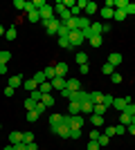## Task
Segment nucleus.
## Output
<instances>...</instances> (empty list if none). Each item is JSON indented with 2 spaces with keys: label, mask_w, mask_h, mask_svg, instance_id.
Returning a JSON list of instances; mask_svg holds the SVG:
<instances>
[{
  "label": "nucleus",
  "mask_w": 135,
  "mask_h": 150,
  "mask_svg": "<svg viewBox=\"0 0 135 150\" xmlns=\"http://www.w3.org/2000/svg\"><path fill=\"white\" fill-rule=\"evenodd\" d=\"M68 38H70V45H72V47H79L81 43H86V40H84V34H81V29L70 31V34H68Z\"/></svg>",
  "instance_id": "f257e3e1"
},
{
  "label": "nucleus",
  "mask_w": 135,
  "mask_h": 150,
  "mask_svg": "<svg viewBox=\"0 0 135 150\" xmlns=\"http://www.w3.org/2000/svg\"><path fill=\"white\" fill-rule=\"evenodd\" d=\"M43 25H45V29H47V34L54 36V34L59 31V27H61V20H59V18H52V20H45Z\"/></svg>",
  "instance_id": "f03ea898"
},
{
  "label": "nucleus",
  "mask_w": 135,
  "mask_h": 150,
  "mask_svg": "<svg viewBox=\"0 0 135 150\" xmlns=\"http://www.w3.org/2000/svg\"><path fill=\"white\" fill-rule=\"evenodd\" d=\"M84 128V117L81 114H70V130H81Z\"/></svg>",
  "instance_id": "7ed1b4c3"
},
{
  "label": "nucleus",
  "mask_w": 135,
  "mask_h": 150,
  "mask_svg": "<svg viewBox=\"0 0 135 150\" xmlns=\"http://www.w3.org/2000/svg\"><path fill=\"white\" fill-rule=\"evenodd\" d=\"M41 23H45V20H52L54 18V7H50V5H45L43 9H41Z\"/></svg>",
  "instance_id": "20e7f679"
},
{
  "label": "nucleus",
  "mask_w": 135,
  "mask_h": 150,
  "mask_svg": "<svg viewBox=\"0 0 135 150\" xmlns=\"http://www.w3.org/2000/svg\"><path fill=\"white\" fill-rule=\"evenodd\" d=\"M65 88H68V79H61V76L52 79V90H59V92H63Z\"/></svg>",
  "instance_id": "39448f33"
},
{
  "label": "nucleus",
  "mask_w": 135,
  "mask_h": 150,
  "mask_svg": "<svg viewBox=\"0 0 135 150\" xmlns=\"http://www.w3.org/2000/svg\"><path fill=\"white\" fill-rule=\"evenodd\" d=\"M50 130H52V132H56L59 137H63V139L70 137V128H68V125H61V123H59V125H54V128H50Z\"/></svg>",
  "instance_id": "423d86ee"
},
{
  "label": "nucleus",
  "mask_w": 135,
  "mask_h": 150,
  "mask_svg": "<svg viewBox=\"0 0 135 150\" xmlns=\"http://www.w3.org/2000/svg\"><path fill=\"white\" fill-rule=\"evenodd\" d=\"M23 81H25V76L23 74H16V76H9V88H20V85H23Z\"/></svg>",
  "instance_id": "0eeeda50"
},
{
  "label": "nucleus",
  "mask_w": 135,
  "mask_h": 150,
  "mask_svg": "<svg viewBox=\"0 0 135 150\" xmlns=\"http://www.w3.org/2000/svg\"><path fill=\"white\" fill-rule=\"evenodd\" d=\"M108 63L113 65V67H119V65H122V54H119V52H113V54L108 56Z\"/></svg>",
  "instance_id": "6e6552de"
},
{
  "label": "nucleus",
  "mask_w": 135,
  "mask_h": 150,
  "mask_svg": "<svg viewBox=\"0 0 135 150\" xmlns=\"http://www.w3.org/2000/svg\"><path fill=\"white\" fill-rule=\"evenodd\" d=\"M129 105V101H126V96H115V101H113V108H117L119 112H122L124 108Z\"/></svg>",
  "instance_id": "1a4fd4ad"
},
{
  "label": "nucleus",
  "mask_w": 135,
  "mask_h": 150,
  "mask_svg": "<svg viewBox=\"0 0 135 150\" xmlns=\"http://www.w3.org/2000/svg\"><path fill=\"white\" fill-rule=\"evenodd\" d=\"M23 88H25L27 92H34V90H39V83L34 81V79H25V81H23Z\"/></svg>",
  "instance_id": "9d476101"
},
{
  "label": "nucleus",
  "mask_w": 135,
  "mask_h": 150,
  "mask_svg": "<svg viewBox=\"0 0 135 150\" xmlns=\"http://www.w3.org/2000/svg\"><path fill=\"white\" fill-rule=\"evenodd\" d=\"M95 112V103L92 101H84L81 103V114H92Z\"/></svg>",
  "instance_id": "9b49d317"
},
{
  "label": "nucleus",
  "mask_w": 135,
  "mask_h": 150,
  "mask_svg": "<svg viewBox=\"0 0 135 150\" xmlns=\"http://www.w3.org/2000/svg\"><path fill=\"white\" fill-rule=\"evenodd\" d=\"M54 69H56V76H61V79H65V76H68V65H65V63H56V65H54Z\"/></svg>",
  "instance_id": "f8f14e48"
},
{
  "label": "nucleus",
  "mask_w": 135,
  "mask_h": 150,
  "mask_svg": "<svg viewBox=\"0 0 135 150\" xmlns=\"http://www.w3.org/2000/svg\"><path fill=\"white\" fill-rule=\"evenodd\" d=\"M84 11H86V16H92V13L99 11V7H97V2H90V0H88V2H86V9H84Z\"/></svg>",
  "instance_id": "ddd939ff"
},
{
  "label": "nucleus",
  "mask_w": 135,
  "mask_h": 150,
  "mask_svg": "<svg viewBox=\"0 0 135 150\" xmlns=\"http://www.w3.org/2000/svg\"><path fill=\"white\" fill-rule=\"evenodd\" d=\"M68 90H70V92L81 90V81H79V79H68Z\"/></svg>",
  "instance_id": "4468645a"
},
{
  "label": "nucleus",
  "mask_w": 135,
  "mask_h": 150,
  "mask_svg": "<svg viewBox=\"0 0 135 150\" xmlns=\"http://www.w3.org/2000/svg\"><path fill=\"white\" fill-rule=\"evenodd\" d=\"M11 61V52L9 50H0V65H7Z\"/></svg>",
  "instance_id": "2eb2a0df"
},
{
  "label": "nucleus",
  "mask_w": 135,
  "mask_h": 150,
  "mask_svg": "<svg viewBox=\"0 0 135 150\" xmlns=\"http://www.w3.org/2000/svg\"><path fill=\"white\" fill-rule=\"evenodd\" d=\"M99 13H101V18L104 20H108L115 16V9H110V7H104V9H99Z\"/></svg>",
  "instance_id": "dca6fc26"
},
{
  "label": "nucleus",
  "mask_w": 135,
  "mask_h": 150,
  "mask_svg": "<svg viewBox=\"0 0 135 150\" xmlns=\"http://www.w3.org/2000/svg\"><path fill=\"white\" fill-rule=\"evenodd\" d=\"M90 31H92V36H101V34H104L101 23H90Z\"/></svg>",
  "instance_id": "f3484780"
},
{
  "label": "nucleus",
  "mask_w": 135,
  "mask_h": 150,
  "mask_svg": "<svg viewBox=\"0 0 135 150\" xmlns=\"http://www.w3.org/2000/svg\"><path fill=\"white\" fill-rule=\"evenodd\" d=\"M43 74H45V79H47V81H50V79H56V69H54V65L45 67V69H43Z\"/></svg>",
  "instance_id": "a211bd4d"
},
{
  "label": "nucleus",
  "mask_w": 135,
  "mask_h": 150,
  "mask_svg": "<svg viewBox=\"0 0 135 150\" xmlns=\"http://www.w3.org/2000/svg\"><path fill=\"white\" fill-rule=\"evenodd\" d=\"M101 74H106V76H113V74H115V67H113L110 63H104V65H101Z\"/></svg>",
  "instance_id": "6ab92c4d"
},
{
  "label": "nucleus",
  "mask_w": 135,
  "mask_h": 150,
  "mask_svg": "<svg viewBox=\"0 0 135 150\" xmlns=\"http://www.w3.org/2000/svg\"><path fill=\"white\" fill-rule=\"evenodd\" d=\"M41 103H43L47 110H50L52 105H54V96H50V94H43V99H41Z\"/></svg>",
  "instance_id": "aec40b11"
},
{
  "label": "nucleus",
  "mask_w": 135,
  "mask_h": 150,
  "mask_svg": "<svg viewBox=\"0 0 135 150\" xmlns=\"http://www.w3.org/2000/svg\"><path fill=\"white\" fill-rule=\"evenodd\" d=\"M9 141H11V146L20 144V141H23V132H11V134H9Z\"/></svg>",
  "instance_id": "412c9836"
},
{
  "label": "nucleus",
  "mask_w": 135,
  "mask_h": 150,
  "mask_svg": "<svg viewBox=\"0 0 135 150\" xmlns=\"http://www.w3.org/2000/svg\"><path fill=\"white\" fill-rule=\"evenodd\" d=\"M39 90H41V94H50V92H52V81L41 83V85H39Z\"/></svg>",
  "instance_id": "4be33fe9"
},
{
  "label": "nucleus",
  "mask_w": 135,
  "mask_h": 150,
  "mask_svg": "<svg viewBox=\"0 0 135 150\" xmlns=\"http://www.w3.org/2000/svg\"><path fill=\"white\" fill-rule=\"evenodd\" d=\"M27 18H29V23H41V13L39 11H27Z\"/></svg>",
  "instance_id": "5701e85b"
},
{
  "label": "nucleus",
  "mask_w": 135,
  "mask_h": 150,
  "mask_svg": "<svg viewBox=\"0 0 135 150\" xmlns=\"http://www.w3.org/2000/svg\"><path fill=\"white\" fill-rule=\"evenodd\" d=\"M90 123L95 125V128H99V125H104V117H99V114H92V117H90Z\"/></svg>",
  "instance_id": "b1692460"
},
{
  "label": "nucleus",
  "mask_w": 135,
  "mask_h": 150,
  "mask_svg": "<svg viewBox=\"0 0 135 150\" xmlns=\"http://www.w3.org/2000/svg\"><path fill=\"white\" fill-rule=\"evenodd\" d=\"M61 117H63V114H50V128H54V125L61 123Z\"/></svg>",
  "instance_id": "393cba45"
},
{
  "label": "nucleus",
  "mask_w": 135,
  "mask_h": 150,
  "mask_svg": "<svg viewBox=\"0 0 135 150\" xmlns=\"http://www.w3.org/2000/svg\"><path fill=\"white\" fill-rule=\"evenodd\" d=\"M70 114H81V103L70 101Z\"/></svg>",
  "instance_id": "a878e982"
},
{
  "label": "nucleus",
  "mask_w": 135,
  "mask_h": 150,
  "mask_svg": "<svg viewBox=\"0 0 135 150\" xmlns=\"http://www.w3.org/2000/svg\"><path fill=\"white\" fill-rule=\"evenodd\" d=\"M14 7H16L18 11H27V2L25 0H14Z\"/></svg>",
  "instance_id": "bb28decb"
},
{
  "label": "nucleus",
  "mask_w": 135,
  "mask_h": 150,
  "mask_svg": "<svg viewBox=\"0 0 135 150\" xmlns=\"http://www.w3.org/2000/svg\"><path fill=\"white\" fill-rule=\"evenodd\" d=\"M59 45L63 47V50H72V45H70V38L63 36V38H59Z\"/></svg>",
  "instance_id": "cd10ccee"
},
{
  "label": "nucleus",
  "mask_w": 135,
  "mask_h": 150,
  "mask_svg": "<svg viewBox=\"0 0 135 150\" xmlns=\"http://www.w3.org/2000/svg\"><path fill=\"white\" fill-rule=\"evenodd\" d=\"M113 101H115V96H113V94H104V101H101V103H104L106 108H113Z\"/></svg>",
  "instance_id": "c85d7f7f"
},
{
  "label": "nucleus",
  "mask_w": 135,
  "mask_h": 150,
  "mask_svg": "<svg viewBox=\"0 0 135 150\" xmlns=\"http://www.w3.org/2000/svg\"><path fill=\"white\" fill-rule=\"evenodd\" d=\"M110 141V137H106V134H99V139H97V144H99V148H106Z\"/></svg>",
  "instance_id": "c756f323"
},
{
  "label": "nucleus",
  "mask_w": 135,
  "mask_h": 150,
  "mask_svg": "<svg viewBox=\"0 0 135 150\" xmlns=\"http://www.w3.org/2000/svg\"><path fill=\"white\" fill-rule=\"evenodd\" d=\"M74 61H77L79 65H86V63H88V56H86L84 52H77V58H74Z\"/></svg>",
  "instance_id": "7c9ffc66"
},
{
  "label": "nucleus",
  "mask_w": 135,
  "mask_h": 150,
  "mask_svg": "<svg viewBox=\"0 0 135 150\" xmlns=\"http://www.w3.org/2000/svg\"><path fill=\"white\" fill-rule=\"evenodd\" d=\"M106 110H108V108L104 105V103H95V112H92V114H99V117H101Z\"/></svg>",
  "instance_id": "2f4dec72"
},
{
  "label": "nucleus",
  "mask_w": 135,
  "mask_h": 150,
  "mask_svg": "<svg viewBox=\"0 0 135 150\" xmlns=\"http://www.w3.org/2000/svg\"><path fill=\"white\" fill-rule=\"evenodd\" d=\"M119 123H122V125H129V123H131V114L119 112Z\"/></svg>",
  "instance_id": "473e14b6"
},
{
  "label": "nucleus",
  "mask_w": 135,
  "mask_h": 150,
  "mask_svg": "<svg viewBox=\"0 0 135 150\" xmlns=\"http://www.w3.org/2000/svg\"><path fill=\"white\" fill-rule=\"evenodd\" d=\"M68 34H70V29H68V27L61 23V27H59V31H56V36H59V38H63V36H68Z\"/></svg>",
  "instance_id": "72a5a7b5"
},
{
  "label": "nucleus",
  "mask_w": 135,
  "mask_h": 150,
  "mask_svg": "<svg viewBox=\"0 0 135 150\" xmlns=\"http://www.w3.org/2000/svg\"><path fill=\"white\" fill-rule=\"evenodd\" d=\"M92 47H101V36H90V40H88Z\"/></svg>",
  "instance_id": "f704fd0d"
},
{
  "label": "nucleus",
  "mask_w": 135,
  "mask_h": 150,
  "mask_svg": "<svg viewBox=\"0 0 135 150\" xmlns=\"http://www.w3.org/2000/svg\"><path fill=\"white\" fill-rule=\"evenodd\" d=\"M5 38H7V40H16V29H14V27H9V29L5 31Z\"/></svg>",
  "instance_id": "c9c22d12"
},
{
  "label": "nucleus",
  "mask_w": 135,
  "mask_h": 150,
  "mask_svg": "<svg viewBox=\"0 0 135 150\" xmlns=\"http://www.w3.org/2000/svg\"><path fill=\"white\" fill-rule=\"evenodd\" d=\"M29 99H34L36 103H39V101L43 99V94H41V90H34V92H29Z\"/></svg>",
  "instance_id": "e433bc0d"
},
{
  "label": "nucleus",
  "mask_w": 135,
  "mask_h": 150,
  "mask_svg": "<svg viewBox=\"0 0 135 150\" xmlns=\"http://www.w3.org/2000/svg\"><path fill=\"white\" fill-rule=\"evenodd\" d=\"M113 18H115V20H119V23H122V20L126 18V11H122V9H115V16H113Z\"/></svg>",
  "instance_id": "4c0bfd02"
},
{
  "label": "nucleus",
  "mask_w": 135,
  "mask_h": 150,
  "mask_svg": "<svg viewBox=\"0 0 135 150\" xmlns=\"http://www.w3.org/2000/svg\"><path fill=\"white\" fill-rule=\"evenodd\" d=\"M25 108H27V112H29V110H34V108H36V101L27 96V99H25Z\"/></svg>",
  "instance_id": "58836bf2"
},
{
  "label": "nucleus",
  "mask_w": 135,
  "mask_h": 150,
  "mask_svg": "<svg viewBox=\"0 0 135 150\" xmlns=\"http://www.w3.org/2000/svg\"><path fill=\"white\" fill-rule=\"evenodd\" d=\"M34 81H36V83L41 85V83H45L47 79H45V74H43V72H36V74H34Z\"/></svg>",
  "instance_id": "ea45409f"
},
{
  "label": "nucleus",
  "mask_w": 135,
  "mask_h": 150,
  "mask_svg": "<svg viewBox=\"0 0 135 150\" xmlns=\"http://www.w3.org/2000/svg\"><path fill=\"white\" fill-rule=\"evenodd\" d=\"M124 11H126V16H135V2H129Z\"/></svg>",
  "instance_id": "a19ab883"
},
{
  "label": "nucleus",
  "mask_w": 135,
  "mask_h": 150,
  "mask_svg": "<svg viewBox=\"0 0 135 150\" xmlns=\"http://www.w3.org/2000/svg\"><path fill=\"white\" fill-rule=\"evenodd\" d=\"M32 141H34L32 132H23V144H32Z\"/></svg>",
  "instance_id": "79ce46f5"
},
{
  "label": "nucleus",
  "mask_w": 135,
  "mask_h": 150,
  "mask_svg": "<svg viewBox=\"0 0 135 150\" xmlns=\"http://www.w3.org/2000/svg\"><path fill=\"white\" fill-rule=\"evenodd\" d=\"M126 5H129V0H115V9H126Z\"/></svg>",
  "instance_id": "37998d69"
},
{
  "label": "nucleus",
  "mask_w": 135,
  "mask_h": 150,
  "mask_svg": "<svg viewBox=\"0 0 135 150\" xmlns=\"http://www.w3.org/2000/svg\"><path fill=\"white\" fill-rule=\"evenodd\" d=\"M36 119H39V112H34V110H29V112H27V121H29V123H34Z\"/></svg>",
  "instance_id": "c03bdc74"
},
{
  "label": "nucleus",
  "mask_w": 135,
  "mask_h": 150,
  "mask_svg": "<svg viewBox=\"0 0 135 150\" xmlns=\"http://www.w3.org/2000/svg\"><path fill=\"white\" fill-rule=\"evenodd\" d=\"M104 134H106V137H115V125H108V128H104Z\"/></svg>",
  "instance_id": "a18cd8bd"
},
{
  "label": "nucleus",
  "mask_w": 135,
  "mask_h": 150,
  "mask_svg": "<svg viewBox=\"0 0 135 150\" xmlns=\"http://www.w3.org/2000/svg\"><path fill=\"white\" fill-rule=\"evenodd\" d=\"M122 112H126V114H131V117H133V114H135V103H129V105L124 108Z\"/></svg>",
  "instance_id": "49530a36"
},
{
  "label": "nucleus",
  "mask_w": 135,
  "mask_h": 150,
  "mask_svg": "<svg viewBox=\"0 0 135 150\" xmlns=\"http://www.w3.org/2000/svg\"><path fill=\"white\" fill-rule=\"evenodd\" d=\"M45 110H47V108H45L43 103H41V101H39V103H36V108H34V112H39V114H43Z\"/></svg>",
  "instance_id": "de8ad7c7"
},
{
  "label": "nucleus",
  "mask_w": 135,
  "mask_h": 150,
  "mask_svg": "<svg viewBox=\"0 0 135 150\" xmlns=\"http://www.w3.org/2000/svg\"><path fill=\"white\" fill-rule=\"evenodd\" d=\"M124 132H126V125H115V134H124Z\"/></svg>",
  "instance_id": "09e8293b"
},
{
  "label": "nucleus",
  "mask_w": 135,
  "mask_h": 150,
  "mask_svg": "<svg viewBox=\"0 0 135 150\" xmlns=\"http://www.w3.org/2000/svg\"><path fill=\"white\" fill-rule=\"evenodd\" d=\"M86 150H99V144L97 141H88V148Z\"/></svg>",
  "instance_id": "8fccbe9b"
},
{
  "label": "nucleus",
  "mask_w": 135,
  "mask_h": 150,
  "mask_svg": "<svg viewBox=\"0 0 135 150\" xmlns=\"http://www.w3.org/2000/svg\"><path fill=\"white\" fill-rule=\"evenodd\" d=\"M99 134H101L99 130H92V132H90V141H97V139H99Z\"/></svg>",
  "instance_id": "3c124183"
},
{
  "label": "nucleus",
  "mask_w": 135,
  "mask_h": 150,
  "mask_svg": "<svg viewBox=\"0 0 135 150\" xmlns=\"http://www.w3.org/2000/svg\"><path fill=\"white\" fill-rule=\"evenodd\" d=\"M110 81H113V83H122V74H117V72H115V74L110 76Z\"/></svg>",
  "instance_id": "603ef678"
},
{
  "label": "nucleus",
  "mask_w": 135,
  "mask_h": 150,
  "mask_svg": "<svg viewBox=\"0 0 135 150\" xmlns=\"http://www.w3.org/2000/svg\"><path fill=\"white\" fill-rule=\"evenodd\" d=\"M81 137V130H70V139H79Z\"/></svg>",
  "instance_id": "864d4df0"
},
{
  "label": "nucleus",
  "mask_w": 135,
  "mask_h": 150,
  "mask_svg": "<svg viewBox=\"0 0 135 150\" xmlns=\"http://www.w3.org/2000/svg\"><path fill=\"white\" fill-rule=\"evenodd\" d=\"M79 72H81V74H88V72H90L88 63H86V65H79Z\"/></svg>",
  "instance_id": "5fc2aeb1"
},
{
  "label": "nucleus",
  "mask_w": 135,
  "mask_h": 150,
  "mask_svg": "<svg viewBox=\"0 0 135 150\" xmlns=\"http://www.w3.org/2000/svg\"><path fill=\"white\" fill-rule=\"evenodd\" d=\"M14 150H27V144H23V141H20V144L14 146Z\"/></svg>",
  "instance_id": "6e6d98bb"
},
{
  "label": "nucleus",
  "mask_w": 135,
  "mask_h": 150,
  "mask_svg": "<svg viewBox=\"0 0 135 150\" xmlns=\"http://www.w3.org/2000/svg\"><path fill=\"white\" fill-rule=\"evenodd\" d=\"M5 96H14V88H9V85H7V88H5Z\"/></svg>",
  "instance_id": "4d7b16f0"
},
{
  "label": "nucleus",
  "mask_w": 135,
  "mask_h": 150,
  "mask_svg": "<svg viewBox=\"0 0 135 150\" xmlns=\"http://www.w3.org/2000/svg\"><path fill=\"white\" fill-rule=\"evenodd\" d=\"M27 150H39V146H36V141H32V144H27Z\"/></svg>",
  "instance_id": "13d9d810"
},
{
  "label": "nucleus",
  "mask_w": 135,
  "mask_h": 150,
  "mask_svg": "<svg viewBox=\"0 0 135 150\" xmlns=\"http://www.w3.org/2000/svg\"><path fill=\"white\" fill-rule=\"evenodd\" d=\"M104 7H110V9H115V0H106V5Z\"/></svg>",
  "instance_id": "bf43d9fd"
},
{
  "label": "nucleus",
  "mask_w": 135,
  "mask_h": 150,
  "mask_svg": "<svg viewBox=\"0 0 135 150\" xmlns=\"http://www.w3.org/2000/svg\"><path fill=\"white\" fill-rule=\"evenodd\" d=\"M7 72H9V69H7V65H0V74L5 76V74H7Z\"/></svg>",
  "instance_id": "052dcab7"
},
{
  "label": "nucleus",
  "mask_w": 135,
  "mask_h": 150,
  "mask_svg": "<svg viewBox=\"0 0 135 150\" xmlns=\"http://www.w3.org/2000/svg\"><path fill=\"white\" fill-rule=\"evenodd\" d=\"M126 132H131V134H135V125H126Z\"/></svg>",
  "instance_id": "680f3d73"
},
{
  "label": "nucleus",
  "mask_w": 135,
  "mask_h": 150,
  "mask_svg": "<svg viewBox=\"0 0 135 150\" xmlns=\"http://www.w3.org/2000/svg\"><path fill=\"white\" fill-rule=\"evenodd\" d=\"M5 31H7V29H5L2 25H0V36H5Z\"/></svg>",
  "instance_id": "e2e57ef3"
},
{
  "label": "nucleus",
  "mask_w": 135,
  "mask_h": 150,
  "mask_svg": "<svg viewBox=\"0 0 135 150\" xmlns=\"http://www.w3.org/2000/svg\"><path fill=\"white\" fill-rule=\"evenodd\" d=\"M2 150H14V146L9 144V146H5V148H2Z\"/></svg>",
  "instance_id": "0e129e2a"
},
{
  "label": "nucleus",
  "mask_w": 135,
  "mask_h": 150,
  "mask_svg": "<svg viewBox=\"0 0 135 150\" xmlns=\"http://www.w3.org/2000/svg\"><path fill=\"white\" fill-rule=\"evenodd\" d=\"M129 125H135V114L131 117V123H129Z\"/></svg>",
  "instance_id": "69168bd1"
},
{
  "label": "nucleus",
  "mask_w": 135,
  "mask_h": 150,
  "mask_svg": "<svg viewBox=\"0 0 135 150\" xmlns=\"http://www.w3.org/2000/svg\"><path fill=\"white\" fill-rule=\"evenodd\" d=\"M0 130H2V125H0Z\"/></svg>",
  "instance_id": "338daca9"
}]
</instances>
